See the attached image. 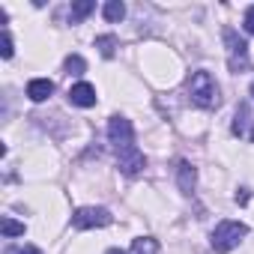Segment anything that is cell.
Returning <instances> with one entry per match:
<instances>
[{
    "label": "cell",
    "instance_id": "ac0fdd59",
    "mask_svg": "<svg viewBox=\"0 0 254 254\" xmlns=\"http://www.w3.org/2000/svg\"><path fill=\"white\" fill-rule=\"evenodd\" d=\"M242 24H245V33H254V6L245 9V21Z\"/></svg>",
    "mask_w": 254,
    "mask_h": 254
},
{
    "label": "cell",
    "instance_id": "9c48e42d",
    "mask_svg": "<svg viewBox=\"0 0 254 254\" xmlns=\"http://www.w3.org/2000/svg\"><path fill=\"white\" fill-rule=\"evenodd\" d=\"M177 183H180V191H183V194H191V191H194L197 171L191 168V162H180V165H177Z\"/></svg>",
    "mask_w": 254,
    "mask_h": 254
},
{
    "label": "cell",
    "instance_id": "44dd1931",
    "mask_svg": "<svg viewBox=\"0 0 254 254\" xmlns=\"http://www.w3.org/2000/svg\"><path fill=\"white\" fill-rule=\"evenodd\" d=\"M105 254H123V251H120V248H108Z\"/></svg>",
    "mask_w": 254,
    "mask_h": 254
},
{
    "label": "cell",
    "instance_id": "d6986e66",
    "mask_svg": "<svg viewBox=\"0 0 254 254\" xmlns=\"http://www.w3.org/2000/svg\"><path fill=\"white\" fill-rule=\"evenodd\" d=\"M236 203H239V206L248 203V189H239V191H236Z\"/></svg>",
    "mask_w": 254,
    "mask_h": 254
},
{
    "label": "cell",
    "instance_id": "8992f818",
    "mask_svg": "<svg viewBox=\"0 0 254 254\" xmlns=\"http://www.w3.org/2000/svg\"><path fill=\"white\" fill-rule=\"evenodd\" d=\"M108 141L114 144V150H123V147L135 144V129H132V123L126 120V117H111V123H108Z\"/></svg>",
    "mask_w": 254,
    "mask_h": 254
},
{
    "label": "cell",
    "instance_id": "8fae6325",
    "mask_svg": "<svg viewBox=\"0 0 254 254\" xmlns=\"http://www.w3.org/2000/svg\"><path fill=\"white\" fill-rule=\"evenodd\" d=\"M129 254H162V248H159V242H156L153 236H141V239L132 242Z\"/></svg>",
    "mask_w": 254,
    "mask_h": 254
},
{
    "label": "cell",
    "instance_id": "277c9868",
    "mask_svg": "<svg viewBox=\"0 0 254 254\" xmlns=\"http://www.w3.org/2000/svg\"><path fill=\"white\" fill-rule=\"evenodd\" d=\"M111 221H114V215H111L105 206H81V209H75V215H72V224H75L78 230L108 227Z\"/></svg>",
    "mask_w": 254,
    "mask_h": 254
},
{
    "label": "cell",
    "instance_id": "52a82bcc",
    "mask_svg": "<svg viewBox=\"0 0 254 254\" xmlns=\"http://www.w3.org/2000/svg\"><path fill=\"white\" fill-rule=\"evenodd\" d=\"M254 117H251V108H248V102H242L239 108H236V117H233V135H239V138H248V141H254Z\"/></svg>",
    "mask_w": 254,
    "mask_h": 254
},
{
    "label": "cell",
    "instance_id": "5b68a950",
    "mask_svg": "<svg viewBox=\"0 0 254 254\" xmlns=\"http://www.w3.org/2000/svg\"><path fill=\"white\" fill-rule=\"evenodd\" d=\"M114 153H117V168H120L126 177H138V174L147 168V159H144V153H141L135 144L123 147V150H114Z\"/></svg>",
    "mask_w": 254,
    "mask_h": 254
},
{
    "label": "cell",
    "instance_id": "ffe728a7",
    "mask_svg": "<svg viewBox=\"0 0 254 254\" xmlns=\"http://www.w3.org/2000/svg\"><path fill=\"white\" fill-rule=\"evenodd\" d=\"M18 254H42V251H39V248H36V245H24V248H21V251H18Z\"/></svg>",
    "mask_w": 254,
    "mask_h": 254
},
{
    "label": "cell",
    "instance_id": "6da1fadb",
    "mask_svg": "<svg viewBox=\"0 0 254 254\" xmlns=\"http://www.w3.org/2000/svg\"><path fill=\"white\" fill-rule=\"evenodd\" d=\"M189 102L203 108V111H215L221 105V90H218L215 78L206 69L191 72V78H189Z\"/></svg>",
    "mask_w": 254,
    "mask_h": 254
},
{
    "label": "cell",
    "instance_id": "4fadbf2b",
    "mask_svg": "<svg viewBox=\"0 0 254 254\" xmlns=\"http://www.w3.org/2000/svg\"><path fill=\"white\" fill-rule=\"evenodd\" d=\"M96 9V3L93 0H78V3H72V9H69V18H72V24H81L90 12Z\"/></svg>",
    "mask_w": 254,
    "mask_h": 254
},
{
    "label": "cell",
    "instance_id": "7c38bea8",
    "mask_svg": "<svg viewBox=\"0 0 254 254\" xmlns=\"http://www.w3.org/2000/svg\"><path fill=\"white\" fill-rule=\"evenodd\" d=\"M96 48H99V54H102V57H114V54H117V48H120V39H117L114 33L96 36Z\"/></svg>",
    "mask_w": 254,
    "mask_h": 254
},
{
    "label": "cell",
    "instance_id": "3957f363",
    "mask_svg": "<svg viewBox=\"0 0 254 254\" xmlns=\"http://www.w3.org/2000/svg\"><path fill=\"white\" fill-rule=\"evenodd\" d=\"M224 45H227V69L233 75H242L251 69V60H248V42L233 30V27H224Z\"/></svg>",
    "mask_w": 254,
    "mask_h": 254
},
{
    "label": "cell",
    "instance_id": "9a60e30c",
    "mask_svg": "<svg viewBox=\"0 0 254 254\" xmlns=\"http://www.w3.org/2000/svg\"><path fill=\"white\" fill-rule=\"evenodd\" d=\"M63 69H66V75H84L87 63H84V57H78V54H69V57H66V63H63Z\"/></svg>",
    "mask_w": 254,
    "mask_h": 254
},
{
    "label": "cell",
    "instance_id": "5bb4252c",
    "mask_svg": "<svg viewBox=\"0 0 254 254\" xmlns=\"http://www.w3.org/2000/svg\"><path fill=\"white\" fill-rule=\"evenodd\" d=\"M102 15H105L108 21H114V24H117V21H123V15H126V6L120 3V0H108V3L102 6Z\"/></svg>",
    "mask_w": 254,
    "mask_h": 254
},
{
    "label": "cell",
    "instance_id": "ba28073f",
    "mask_svg": "<svg viewBox=\"0 0 254 254\" xmlns=\"http://www.w3.org/2000/svg\"><path fill=\"white\" fill-rule=\"evenodd\" d=\"M69 102L78 108H93L96 105V87L87 81H78L75 87H69Z\"/></svg>",
    "mask_w": 254,
    "mask_h": 254
},
{
    "label": "cell",
    "instance_id": "2e32d148",
    "mask_svg": "<svg viewBox=\"0 0 254 254\" xmlns=\"http://www.w3.org/2000/svg\"><path fill=\"white\" fill-rule=\"evenodd\" d=\"M3 236H6V239H12V236H24V224L6 215V218H3Z\"/></svg>",
    "mask_w": 254,
    "mask_h": 254
},
{
    "label": "cell",
    "instance_id": "7a4b0ae2",
    "mask_svg": "<svg viewBox=\"0 0 254 254\" xmlns=\"http://www.w3.org/2000/svg\"><path fill=\"white\" fill-rule=\"evenodd\" d=\"M245 236H248V227H245L242 221L224 218V221H218V224H215V230L209 233V245H212V251L227 254V251H233Z\"/></svg>",
    "mask_w": 254,
    "mask_h": 254
},
{
    "label": "cell",
    "instance_id": "e0dca14e",
    "mask_svg": "<svg viewBox=\"0 0 254 254\" xmlns=\"http://www.w3.org/2000/svg\"><path fill=\"white\" fill-rule=\"evenodd\" d=\"M12 51H15V48H12V36H9V30L3 27V48H0V57L9 60V57H12Z\"/></svg>",
    "mask_w": 254,
    "mask_h": 254
},
{
    "label": "cell",
    "instance_id": "7402d4cb",
    "mask_svg": "<svg viewBox=\"0 0 254 254\" xmlns=\"http://www.w3.org/2000/svg\"><path fill=\"white\" fill-rule=\"evenodd\" d=\"M251 96H254V84H251Z\"/></svg>",
    "mask_w": 254,
    "mask_h": 254
},
{
    "label": "cell",
    "instance_id": "30bf717a",
    "mask_svg": "<svg viewBox=\"0 0 254 254\" xmlns=\"http://www.w3.org/2000/svg\"><path fill=\"white\" fill-rule=\"evenodd\" d=\"M51 93H54V81H48V78H33V81L27 84L30 102H45Z\"/></svg>",
    "mask_w": 254,
    "mask_h": 254
}]
</instances>
